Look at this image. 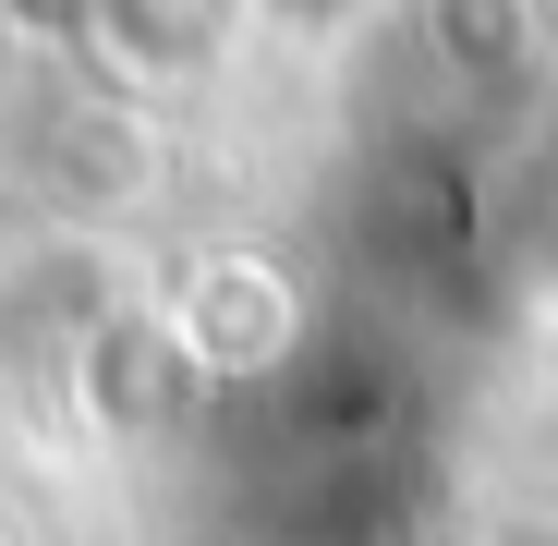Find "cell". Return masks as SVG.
Masks as SVG:
<instances>
[{"label":"cell","instance_id":"cell-1","mask_svg":"<svg viewBox=\"0 0 558 546\" xmlns=\"http://www.w3.org/2000/svg\"><path fill=\"white\" fill-rule=\"evenodd\" d=\"M170 340L195 352V377H267V364H292L304 352V292L279 280L267 255H207L195 280H182V304H158Z\"/></svg>","mask_w":558,"mask_h":546}]
</instances>
